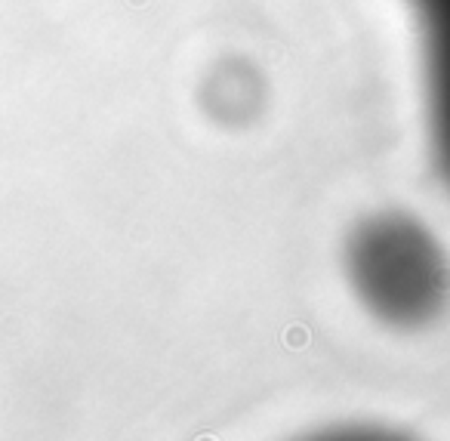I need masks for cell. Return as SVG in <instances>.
<instances>
[{
    "mask_svg": "<svg viewBox=\"0 0 450 441\" xmlns=\"http://www.w3.org/2000/svg\"><path fill=\"white\" fill-rule=\"evenodd\" d=\"M423 38V87L432 161L450 186V0H410Z\"/></svg>",
    "mask_w": 450,
    "mask_h": 441,
    "instance_id": "obj_1",
    "label": "cell"
}]
</instances>
